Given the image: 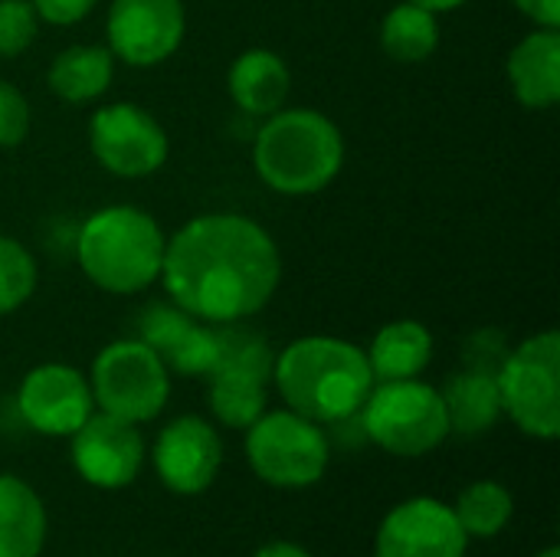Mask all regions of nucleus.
Instances as JSON below:
<instances>
[{
    "instance_id": "5701e85b",
    "label": "nucleus",
    "mask_w": 560,
    "mask_h": 557,
    "mask_svg": "<svg viewBox=\"0 0 560 557\" xmlns=\"http://www.w3.org/2000/svg\"><path fill=\"white\" fill-rule=\"evenodd\" d=\"M381 46L394 62H427L440 46V20L420 3H397L381 23Z\"/></svg>"
},
{
    "instance_id": "f257e3e1",
    "label": "nucleus",
    "mask_w": 560,
    "mask_h": 557,
    "mask_svg": "<svg viewBox=\"0 0 560 557\" xmlns=\"http://www.w3.org/2000/svg\"><path fill=\"white\" fill-rule=\"evenodd\" d=\"M282 279V256L266 227L243 213H203L164 246L161 282L171 302L207 325L259 315Z\"/></svg>"
},
{
    "instance_id": "7c9ffc66",
    "label": "nucleus",
    "mask_w": 560,
    "mask_h": 557,
    "mask_svg": "<svg viewBox=\"0 0 560 557\" xmlns=\"http://www.w3.org/2000/svg\"><path fill=\"white\" fill-rule=\"evenodd\" d=\"M253 557H315L312 552H305L302 545H295V542H285V538H279V542H266L259 552Z\"/></svg>"
},
{
    "instance_id": "c756f323",
    "label": "nucleus",
    "mask_w": 560,
    "mask_h": 557,
    "mask_svg": "<svg viewBox=\"0 0 560 557\" xmlns=\"http://www.w3.org/2000/svg\"><path fill=\"white\" fill-rule=\"evenodd\" d=\"M535 26H548L558 30L560 26V0H512Z\"/></svg>"
},
{
    "instance_id": "4468645a",
    "label": "nucleus",
    "mask_w": 560,
    "mask_h": 557,
    "mask_svg": "<svg viewBox=\"0 0 560 557\" xmlns=\"http://www.w3.org/2000/svg\"><path fill=\"white\" fill-rule=\"evenodd\" d=\"M469 535L453 506L417 496L394 506L374 538V557H466Z\"/></svg>"
},
{
    "instance_id": "2f4dec72",
    "label": "nucleus",
    "mask_w": 560,
    "mask_h": 557,
    "mask_svg": "<svg viewBox=\"0 0 560 557\" xmlns=\"http://www.w3.org/2000/svg\"><path fill=\"white\" fill-rule=\"evenodd\" d=\"M410 3H420V7H427V10H433V13L440 16V13H446V10L463 7L466 0H410Z\"/></svg>"
},
{
    "instance_id": "a211bd4d",
    "label": "nucleus",
    "mask_w": 560,
    "mask_h": 557,
    "mask_svg": "<svg viewBox=\"0 0 560 557\" xmlns=\"http://www.w3.org/2000/svg\"><path fill=\"white\" fill-rule=\"evenodd\" d=\"M49 519L36 489L20 476H0V557H39Z\"/></svg>"
},
{
    "instance_id": "423d86ee",
    "label": "nucleus",
    "mask_w": 560,
    "mask_h": 557,
    "mask_svg": "<svg viewBox=\"0 0 560 557\" xmlns=\"http://www.w3.org/2000/svg\"><path fill=\"white\" fill-rule=\"evenodd\" d=\"M246 460L272 489H312L328 473L331 440L322 423L289 407L266 410L253 427H246Z\"/></svg>"
},
{
    "instance_id": "6ab92c4d",
    "label": "nucleus",
    "mask_w": 560,
    "mask_h": 557,
    "mask_svg": "<svg viewBox=\"0 0 560 557\" xmlns=\"http://www.w3.org/2000/svg\"><path fill=\"white\" fill-rule=\"evenodd\" d=\"M364 355L374 381L420 378L433 361V332L417 318H397L374 335Z\"/></svg>"
},
{
    "instance_id": "f03ea898",
    "label": "nucleus",
    "mask_w": 560,
    "mask_h": 557,
    "mask_svg": "<svg viewBox=\"0 0 560 557\" xmlns=\"http://www.w3.org/2000/svg\"><path fill=\"white\" fill-rule=\"evenodd\" d=\"M272 384L289 410L331 427L351 420L377 381L358 345L335 335H305L276 355Z\"/></svg>"
},
{
    "instance_id": "dca6fc26",
    "label": "nucleus",
    "mask_w": 560,
    "mask_h": 557,
    "mask_svg": "<svg viewBox=\"0 0 560 557\" xmlns=\"http://www.w3.org/2000/svg\"><path fill=\"white\" fill-rule=\"evenodd\" d=\"M509 85L525 108L560 102V33L538 26L509 56Z\"/></svg>"
},
{
    "instance_id": "bb28decb",
    "label": "nucleus",
    "mask_w": 560,
    "mask_h": 557,
    "mask_svg": "<svg viewBox=\"0 0 560 557\" xmlns=\"http://www.w3.org/2000/svg\"><path fill=\"white\" fill-rule=\"evenodd\" d=\"M33 125V112L26 95L0 79V148H16L26 141Z\"/></svg>"
},
{
    "instance_id": "9b49d317",
    "label": "nucleus",
    "mask_w": 560,
    "mask_h": 557,
    "mask_svg": "<svg viewBox=\"0 0 560 557\" xmlns=\"http://www.w3.org/2000/svg\"><path fill=\"white\" fill-rule=\"evenodd\" d=\"M16 414L43 437H72L95 414L89 378L62 361L36 364L16 387Z\"/></svg>"
},
{
    "instance_id": "6e6552de",
    "label": "nucleus",
    "mask_w": 560,
    "mask_h": 557,
    "mask_svg": "<svg viewBox=\"0 0 560 557\" xmlns=\"http://www.w3.org/2000/svg\"><path fill=\"white\" fill-rule=\"evenodd\" d=\"M89 387L95 410L141 427L164 414L171 401V371L141 338H121L95 355Z\"/></svg>"
},
{
    "instance_id": "b1692460",
    "label": "nucleus",
    "mask_w": 560,
    "mask_h": 557,
    "mask_svg": "<svg viewBox=\"0 0 560 557\" xmlns=\"http://www.w3.org/2000/svg\"><path fill=\"white\" fill-rule=\"evenodd\" d=\"M453 512L469 538H495L509 529L515 515V499L502 483L476 479L456 496Z\"/></svg>"
},
{
    "instance_id": "9d476101",
    "label": "nucleus",
    "mask_w": 560,
    "mask_h": 557,
    "mask_svg": "<svg viewBox=\"0 0 560 557\" xmlns=\"http://www.w3.org/2000/svg\"><path fill=\"white\" fill-rule=\"evenodd\" d=\"M184 30V0H112L105 20V46L115 59L151 69L177 53Z\"/></svg>"
},
{
    "instance_id": "4be33fe9",
    "label": "nucleus",
    "mask_w": 560,
    "mask_h": 557,
    "mask_svg": "<svg viewBox=\"0 0 560 557\" xmlns=\"http://www.w3.org/2000/svg\"><path fill=\"white\" fill-rule=\"evenodd\" d=\"M207 381H210L207 391L210 414L230 430H246L269 410V381L259 374L217 368Z\"/></svg>"
},
{
    "instance_id": "2eb2a0df",
    "label": "nucleus",
    "mask_w": 560,
    "mask_h": 557,
    "mask_svg": "<svg viewBox=\"0 0 560 557\" xmlns=\"http://www.w3.org/2000/svg\"><path fill=\"white\" fill-rule=\"evenodd\" d=\"M138 338L158 351L167 371L184 378H210L220 358V325H207L174 302L151 305L141 315Z\"/></svg>"
},
{
    "instance_id": "c85d7f7f",
    "label": "nucleus",
    "mask_w": 560,
    "mask_h": 557,
    "mask_svg": "<svg viewBox=\"0 0 560 557\" xmlns=\"http://www.w3.org/2000/svg\"><path fill=\"white\" fill-rule=\"evenodd\" d=\"M30 3L39 20H46L52 26H72V23L85 20L98 0H30Z\"/></svg>"
},
{
    "instance_id": "1a4fd4ad",
    "label": "nucleus",
    "mask_w": 560,
    "mask_h": 557,
    "mask_svg": "<svg viewBox=\"0 0 560 557\" xmlns=\"http://www.w3.org/2000/svg\"><path fill=\"white\" fill-rule=\"evenodd\" d=\"M167 131L135 102L102 105L89 121V151L115 177L135 181L164 167Z\"/></svg>"
},
{
    "instance_id": "cd10ccee",
    "label": "nucleus",
    "mask_w": 560,
    "mask_h": 557,
    "mask_svg": "<svg viewBox=\"0 0 560 557\" xmlns=\"http://www.w3.org/2000/svg\"><path fill=\"white\" fill-rule=\"evenodd\" d=\"M509 341L502 332L495 328H482L466 341V368L472 371H486V374H499L502 361L509 358Z\"/></svg>"
},
{
    "instance_id": "f3484780",
    "label": "nucleus",
    "mask_w": 560,
    "mask_h": 557,
    "mask_svg": "<svg viewBox=\"0 0 560 557\" xmlns=\"http://www.w3.org/2000/svg\"><path fill=\"white\" fill-rule=\"evenodd\" d=\"M226 85H230L236 108H243L246 115H256V118H269L272 112L285 108V98L292 89V72L276 49L253 46L233 59Z\"/></svg>"
},
{
    "instance_id": "473e14b6",
    "label": "nucleus",
    "mask_w": 560,
    "mask_h": 557,
    "mask_svg": "<svg viewBox=\"0 0 560 557\" xmlns=\"http://www.w3.org/2000/svg\"><path fill=\"white\" fill-rule=\"evenodd\" d=\"M535 557H560L558 545H551V548H545V552H541V555H535Z\"/></svg>"
},
{
    "instance_id": "39448f33",
    "label": "nucleus",
    "mask_w": 560,
    "mask_h": 557,
    "mask_svg": "<svg viewBox=\"0 0 560 557\" xmlns=\"http://www.w3.org/2000/svg\"><path fill=\"white\" fill-rule=\"evenodd\" d=\"M358 420H361L364 440L404 460L427 456L453 437L440 387L420 378L377 381L368 401L361 404Z\"/></svg>"
},
{
    "instance_id": "393cba45",
    "label": "nucleus",
    "mask_w": 560,
    "mask_h": 557,
    "mask_svg": "<svg viewBox=\"0 0 560 557\" xmlns=\"http://www.w3.org/2000/svg\"><path fill=\"white\" fill-rule=\"evenodd\" d=\"M36 282L39 269L33 253L20 240L0 233V315H10L26 305L36 292Z\"/></svg>"
},
{
    "instance_id": "20e7f679",
    "label": "nucleus",
    "mask_w": 560,
    "mask_h": 557,
    "mask_svg": "<svg viewBox=\"0 0 560 557\" xmlns=\"http://www.w3.org/2000/svg\"><path fill=\"white\" fill-rule=\"evenodd\" d=\"M164 246L167 236L151 213L131 204H108L79 227L75 263L102 292L135 295L161 279Z\"/></svg>"
},
{
    "instance_id": "412c9836",
    "label": "nucleus",
    "mask_w": 560,
    "mask_h": 557,
    "mask_svg": "<svg viewBox=\"0 0 560 557\" xmlns=\"http://www.w3.org/2000/svg\"><path fill=\"white\" fill-rule=\"evenodd\" d=\"M112 76H115V56L108 46L75 43V46H66L62 53H56V59L49 62V72H46V82L56 98H62L69 105H85L108 92Z\"/></svg>"
},
{
    "instance_id": "aec40b11",
    "label": "nucleus",
    "mask_w": 560,
    "mask_h": 557,
    "mask_svg": "<svg viewBox=\"0 0 560 557\" xmlns=\"http://www.w3.org/2000/svg\"><path fill=\"white\" fill-rule=\"evenodd\" d=\"M446 417H450V433L456 437H482L502 420V397L495 374L463 368L440 387Z\"/></svg>"
},
{
    "instance_id": "0eeeda50",
    "label": "nucleus",
    "mask_w": 560,
    "mask_h": 557,
    "mask_svg": "<svg viewBox=\"0 0 560 557\" xmlns=\"http://www.w3.org/2000/svg\"><path fill=\"white\" fill-rule=\"evenodd\" d=\"M502 414L532 440L560 437V335L541 332L509 351L499 374Z\"/></svg>"
},
{
    "instance_id": "f8f14e48",
    "label": "nucleus",
    "mask_w": 560,
    "mask_h": 557,
    "mask_svg": "<svg viewBox=\"0 0 560 557\" xmlns=\"http://www.w3.org/2000/svg\"><path fill=\"white\" fill-rule=\"evenodd\" d=\"M69 456L82 483H89L92 489L118 492L141 476L148 450L135 423L95 410L69 437Z\"/></svg>"
},
{
    "instance_id": "7ed1b4c3",
    "label": "nucleus",
    "mask_w": 560,
    "mask_h": 557,
    "mask_svg": "<svg viewBox=\"0 0 560 557\" xmlns=\"http://www.w3.org/2000/svg\"><path fill=\"white\" fill-rule=\"evenodd\" d=\"M253 164L269 190L312 197L341 174L345 138L338 125L315 108H279L256 135Z\"/></svg>"
},
{
    "instance_id": "a878e982",
    "label": "nucleus",
    "mask_w": 560,
    "mask_h": 557,
    "mask_svg": "<svg viewBox=\"0 0 560 557\" xmlns=\"http://www.w3.org/2000/svg\"><path fill=\"white\" fill-rule=\"evenodd\" d=\"M39 33V16L30 0H0V59L23 56Z\"/></svg>"
},
{
    "instance_id": "ddd939ff",
    "label": "nucleus",
    "mask_w": 560,
    "mask_h": 557,
    "mask_svg": "<svg viewBox=\"0 0 560 557\" xmlns=\"http://www.w3.org/2000/svg\"><path fill=\"white\" fill-rule=\"evenodd\" d=\"M151 466L167 492L203 496L223 466V443L217 427L194 414L174 417L154 440Z\"/></svg>"
}]
</instances>
